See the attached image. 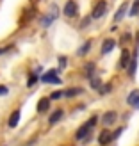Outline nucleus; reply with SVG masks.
Segmentation results:
<instances>
[{"label":"nucleus","mask_w":139,"mask_h":146,"mask_svg":"<svg viewBox=\"0 0 139 146\" xmlns=\"http://www.w3.org/2000/svg\"><path fill=\"white\" fill-rule=\"evenodd\" d=\"M98 119H100L98 114H91V118L86 119L82 125L75 130V134H73L75 141H80L82 144L89 143V141H91V135H93V130L96 128V125H98Z\"/></svg>","instance_id":"f257e3e1"},{"label":"nucleus","mask_w":139,"mask_h":146,"mask_svg":"<svg viewBox=\"0 0 139 146\" xmlns=\"http://www.w3.org/2000/svg\"><path fill=\"white\" fill-rule=\"evenodd\" d=\"M57 18H59V5H57V4H50L48 11H47L45 14H41V18H39V25H41L43 29H47V27L52 25Z\"/></svg>","instance_id":"f03ea898"},{"label":"nucleus","mask_w":139,"mask_h":146,"mask_svg":"<svg viewBox=\"0 0 139 146\" xmlns=\"http://www.w3.org/2000/svg\"><path fill=\"white\" fill-rule=\"evenodd\" d=\"M59 73H61L59 68L48 70V71H45V73L39 77V82H41V84H52V86H63V78L59 77Z\"/></svg>","instance_id":"7ed1b4c3"},{"label":"nucleus","mask_w":139,"mask_h":146,"mask_svg":"<svg viewBox=\"0 0 139 146\" xmlns=\"http://www.w3.org/2000/svg\"><path fill=\"white\" fill-rule=\"evenodd\" d=\"M78 14H80V7H78L77 0H68V2H64L63 16H66L68 20H75V18H78Z\"/></svg>","instance_id":"20e7f679"},{"label":"nucleus","mask_w":139,"mask_h":146,"mask_svg":"<svg viewBox=\"0 0 139 146\" xmlns=\"http://www.w3.org/2000/svg\"><path fill=\"white\" fill-rule=\"evenodd\" d=\"M109 11V2L107 0H96L91 9V18L93 20H102Z\"/></svg>","instance_id":"39448f33"},{"label":"nucleus","mask_w":139,"mask_h":146,"mask_svg":"<svg viewBox=\"0 0 139 146\" xmlns=\"http://www.w3.org/2000/svg\"><path fill=\"white\" fill-rule=\"evenodd\" d=\"M118 119H120V112L114 111V109H109V111H105L100 116V121H102V125H104L105 128L114 127L116 123H118Z\"/></svg>","instance_id":"423d86ee"},{"label":"nucleus","mask_w":139,"mask_h":146,"mask_svg":"<svg viewBox=\"0 0 139 146\" xmlns=\"http://www.w3.org/2000/svg\"><path fill=\"white\" fill-rule=\"evenodd\" d=\"M137 64H139V46L136 45V48L132 50V59H130L128 66H127V75L128 78H136V73H137Z\"/></svg>","instance_id":"0eeeda50"},{"label":"nucleus","mask_w":139,"mask_h":146,"mask_svg":"<svg viewBox=\"0 0 139 146\" xmlns=\"http://www.w3.org/2000/svg\"><path fill=\"white\" fill-rule=\"evenodd\" d=\"M128 9H130V2H127V0H125V2L120 4V7H118V9L114 11V14H112V21H114L116 25L121 23V21L128 16Z\"/></svg>","instance_id":"6e6552de"},{"label":"nucleus","mask_w":139,"mask_h":146,"mask_svg":"<svg viewBox=\"0 0 139 146\" xmlns=\"http://www.w3.org/2000/svg\"><path fill=\"white\" fill-rule=\"evenodd\" d=\"M116 46H118V39L116 38H105L104 41H102V45H100V55L105 57L109 54H112V50Z\"/></svg>","instance_id":"1a4fd4ad"},{"label":"nucleus","mask_w":139,"mask_h":146,"mask_svg":"<svg viewBox=\"0 0 139 146\" xmlns=\"http://www.w3.org/2000/svg\"><path fill=\"white\" fill-rule=\"evenodd\" d=\"M112 143V130H109V128H102L98 135H96V144L98 146H107V144H111Z\"/></svg>","instance_id":"9d476101"},{"label":"nucleus","mask_w":139,"mask_h":146,"mask_svg":"<svg viewBox=\"0 0 139 146\" xmlns=\"http://www.w3.org/2000/svg\"><path fill=\"white\" fill-rule=\"evenodd\" d=\"M130 59H132V50L128 46H123L121 54H120V61H118V70H127Z\"/></svg>","instance_id":"9b49d317"},{"label":"nucleus","mask_w":139,"mask_h":146,"mask_svg":"<svg viewBox=\"0 0 139 146\" xmlns=\"http://www.w3.org/2000/svg\"><path fill=\"white\" fill-rule=\"evenodd\" d=\"M50 107H52V100L48 96H41L38 100V104H36V112L38 114H47V112H50Z\"/></svg>","instance_id":"f8f14e48"},{"label":"nucleus","mask_w":139,"mask_h":146,"mask_svg":"<svg viewBox=\"0 0 139 146\" xmlns=\"http://www.w3.org/2000/svg\"><path fill=\"white\" fill-rule=\"evenodd\" d=\"M96 62L94 61H87V62H84V66H82V77L86 78V80H89L93 75H96Z\"/></svg>","instance_id":"ddd939ff"},{"label":"nucleus","mask_w":139,"mask_h":146,"mask_svg":"<svg viewBox=\"0 0 139 146\" xmlns=\"http://www.w3.org/2000/svg\"><path fill=\"white\" fill-rule=\"evenodd\" d=\"M20 119H21V109H14V111L9 114V118H7V127L11 130H14L20 125Z\"/></svg>","instance_id":"4468645a"},{"label":"nucleus","mask_w":139,"mask_h":146,"mask_svg":"<svg viewBox=\"0 0 139 146\" xmlns=\"http://www.w3.org/2000/svg\"><path fill=\"white\" fill-rule=\"evenodd\" d=\"M64 109H61V107H57L55 111H52L50 112V116H48V125L50 127H54V125H57L59 121H63V118H64Z\"/></svg>","instance_id":"2eb2a0df"},{"label":"nucleus","mask_w":139,"mask_h":146,"mask_svg":"<svg viewBox=\"0 0 139 146\" xmlns=\"http://www.w3.org/2000/svg\"><path fill=\"white\" fill-rule=\"evenodd\" d=\"M86 93V89L82 86H73V87H66L64 89V98H68V100H71V98H77V96H80V94H84Z\"/></svg>","instance_id":"dca6fc26"},{"label":"nucleus","mask_w":139,"mask_h":146,"mask_svg":"<svg viewBox=\"0 0 139 146\" xmlns=\"http://www.w3.org/2000/svg\"><path fill=\"white\" fill-rule=\"evenodd\" d=\"M91 48H93V39H86L82 45H80L78 48H77V57H80V59H82V57H86L87 54L91 52Z\"/></svg>","instance_id":"f3484780"},{"label":"nucleus","mask_w":139,"mask_h":146,"mask_svg":"<svg viewBox=\"0 0 139 146\" xmlns=\"http://www.w3.org/2000/svg\"><path fill=\"white\" fill-rule=\"evenodd\" d=\"M139 102V87H136V89H132V91H128L127 93V96H125V104L128 105V107H136V104Z\"/></svg>","instance_id":"a211bd4d"},{"label":"nucleus","mask_w":139,"mask_h":146,"mask_svg":"<svg viewBox=\"0 0 139 146\" xmlns=\"http://www.w3.org/2000/svg\"><path fill=\"white\" fill-rule=\"evenodd\" d=\"M87 82H89V87H91L93 91H100V87L104 86V80H102V77L98 75V73H96V75H93Z\"/></svg>","instance_id":"6ab92c4d"},{"label":"nucleus","mask_w":139,"mask_h":146,"mask_svg":"<svg viewBox=\"0 0 139 146\" xmlns=\"http://www.w3.org/2000/svg\"><path fill=\"white\" fill-rule=\"evenodd\" d=\"M132 41H134V34H132V32H123V34H121V38L118 39V45L128 46Z\"/></svg>","instance_id":"aec40b11"},{"label":"nucleus","mask_w":139,"mask_h":146,"mask_svg":"<svg viewBox=\"0 0 139 146\" xmlns=\"http://www.w3.org/2000/svg\"><path fill=\"white\" fill-rule=\"evenodd\" d=\"M128 18H139V0H132V2H130Z\"/></svg>","instance_id":"412c9836"},{"label":"nucleus","mask_w":139,"mask_h":146,"mask_svg":"<svg viewBox=\"0 0 139 146\" xmlns=\"http://www.w3.org/2000/svg\"><path fill=\"white\" fill-rule=\"evenodd\" d=\"M112 91H114V84H112V82H104V86L100 87L98 94H102V96H105V94L112 93Z\"/></svg>","instance_id":"4be33fe9"},{"label":"nucleus","mask_w":139,"mask_h":146,"mask_svg":"<svg viewBox=\"0 0 139 146\" xmlns=\"http://www.w3.org/2000/svg\"><path fill=\"white\" fill-rule=\"evenodd\" d=\"M39 77L41 75H38L36 71H31V73H29V78H27V87H32L34 84H38L39 82Z\"/></svg>","instance_id":"5701e85b"},{"label":"nucleus","mask_w":139,"mask_h":146,"mask_svg":"<svg viewBox=\"0 0 139 146\" xmlns=\"http://www.w3.org/2000/svg\"><path fill=\"white\" fill-rule=\"evenodd\" d=\"M48 98L52 100V102H57V100H63L64 98V89H55L48 94Z\"/></svg>","instance_id":"b1692460"},{"label":"nucleus","mask_w":139,"mask_h":146,"mask_svg":"<svg viewBox=\"0 0 139 146\" xmlns=\"http://www.w3.org/2000/svg\"><path fill=\"white\" fill-rule=\"evenodd\" d=\"M57 61H59V70H64V68L68 66V57L66 55H59V59H57Z\"/></svg>","instance_id":"393cba45"},{"label":"nucleus","mask_w":139,"mask_h":146,"mask_svg":"<svg viewBox=\"0 0 139 146\" xmlns=\"http://www.w3.org/2000/svg\"><path fill=\"white\" fill-rule=\"evenodd\" d=\"M125 130H127L125 127H118V128H116L114 132H112V141H116V139H118V137H120L123 132H125Z\"/></svg>","instance_id":"a878e982"},{"label":"nucleus","mask_w":139,"mask_h":146,"mask_svg":"<svg viewBox=\"0 0 139 146\" xmlns=\"http://www.w3.org/2000/svg\"><path fill=\"white\" fill-rule=\"evenodd\" d=\"M93 21V18H91V14L89 16H86V18H82L80 20V29H86V27H89V23Z\"/></svg>","instance_id":"bb28decb"},{"label":"nucleus","mask_w":139,"mask_h":146,"mask_svg":"<svg viewBox=\"0 0 139 146\" xmlns=\"http://www.w3.org/2000/svg\"><path fill=\"white\" fill-rule=\"evenodd\" d=\"M7 94H9V87L0 84V96H7Z\"/></svg>","instance_id":"cd10ccee"},{"label":"nucleus","mask_w":139,"mask_h":146,"mask_svg":"<svg viewBox=\"0 0 139 146\" xmlns=\"http://www.w3.org/2000/svg\"><path fill=\"white\" fill-rule=\"evenodd\" d=\"M11 48H13V45H9V46H4V48H0V55H4L5 52H9Z\"/></svg>","instance_id":"c85d7f7f"},{"label":"nucleus","mask_w":139,"mask_h":146,"mask_svg":"<svg viewBox=\"0 0 139 146\" xmlns=\"http://www.w3.org/2000/svg\"><path fill=\"white\" fill-rule=\"evenodd\" d=\"M36 141H38V137H34V139L27 141V143H25V146H34V143H36Z\"/></svg>","instance_id":"c756f323"},{"label":"nucleus","mask_w":139,"mask_h":146,"mask_svg":"<svg viewBox=\"0 0 139 146\" xmlns=\"http://www.w3.org/2000/svg\"><path fill=\"white\" fill-rule=\"evenodd\" d=\"M134 111H139V102L136 104V107H134Z\"/></svg>","instance_id":"7c9ffc66"}]
</instances>
